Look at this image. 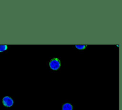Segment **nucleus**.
Here are the masks:
<instances>
[{"instance_id":"4","label":"nucleus","mask_w":122,"mask_h":110,"mask_svg":"<svg viewBox=\"0 0 122 110\" xmlns=\"http://www.w3.org/2000/svg\"><path fill=\"white\" fill-rule=\"evenodd\" d=\"M75 46L77 49L84 50L87 47V45H85V44H77V45H75Z\"/></svg>"},{"instance_id":"5","label":"nucleus","mask_w":122,"mask_h":110,"mask_svg":"<svg viewBox=\"0 0 122 110\" xmlns=\"http://www.w3.org/2000/svg\"><path fill=\"white\" fill-rule=\"evenodd\" d=\"M8 49L7 45H2L0 44V53L3 52Z\"/></svg>"},{"instance_id":"1","label":"nucleus","mask_w":122,"mask_h":110,"mask_svg":"<svg viewBox=\"0 0 122 110\" xmlns=\"http://www.w3.org/2000/svg\"><path fill=\"white\" fill-rule=\"evenodd\" d=\"M61 66V63L60 60L58 58H53L49 62L50 68L54 71L58 70L60 69Z\"/></svg>"},{"instance_id":"3","label":"nucleus","mask_w":122,"mask_h":110,"mask_svg":"<svg viewBox=\"0 0 122 110\" xmlns=\"http://www.w3.org/2000/svg\"><path fill=\"white\" fill-rule=\"evenodd\" d=\"M62 110H73V108L71 103H65L62 106Z\"/></svg>"},{"instance_id":"2","label":"nucleus","mask_w":122,"mask_h":110,"mask_svg":"<svg viewBox=\"0 0 122 110\" xmlns=\"http://www.w3.org/2000/svg\"><path fill=\"white\" fill-rule=\"evenodd\" d=\"M3 105L6 107H10L14 104L13 99L9 96H5L2 99Z\"/></svg>"}]
</instances>
